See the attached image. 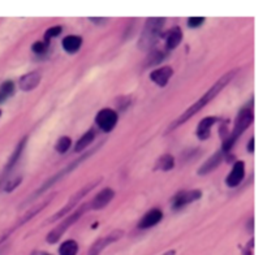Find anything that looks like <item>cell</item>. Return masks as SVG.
Instances as JSON below:
<instances>
[{
	"mask_svg": "<svg viewBox=\"0 0 267 255\" xmlns=\"http://www.w3.org/2000/svg\"><path fill=\"white\" fill-rule=\"evenodd\" d=\"M236 73H237V69H234V70H231V72L225 73L223 77H220L219 80H218L217 82H215L214 85H212V86L210 87V89L207 90V92L205 93V94H203L202 97H201L200 99L197 100V102L193 103V104L190 105L187 111L183 112V114H181L180 116H179L177 119L175 120V121L171 122L170 131H173V129L179 128L180 125H183L184 122H187L188 120L192 119V117L194 116L195 114H198L201 110L205 108V107H206V105L209 104V103L211 102L212 99H214V98H217L218 94H219V93L222 92V90L224 89L225 86H227V85H228L229 81L234 78V76L236 75Z\"/></svg>",
	"mask_w": 267,
	"mask_h": 255,
	"instance_id": "cell-1",
	"label": "cell"
},
{
	"mask_svg": "<svg viewBox=\"0 0 267 255\" xmlns=\"http://www.w3.org/2000/svg\"><path fill=\"white\" fill-rule=\"evenodd\" d=\"M253 110H252V104L251 105H245L244 108L239 112L237 115V119L235 121V126L232 129L231 133H228L227 138L223 141L222 149L220 150L223 151L224 154H228L231 151L232 147L235 146L237 139L242 136L246 129L251 126V124L253 122Z\"/></svg>",
	"mask_w": 267,
	"mask_h": 255,
	"instance_id": "cell-2",
	"label": "cell"
},
{
	"mask_svg": "<svg viewBox=\"0 0 267 255\" xmlns=\"http://www.w3.org/2000/svg\"><path fill=\"white\" fill-rule=\"evenodd\" d=\"M99 146H102V144H98L97 147H94V149H92V150L87 151V153L82 154V155H81L78 159H76L75 161H72V163L68 164L67 167H64V168H63V169H60V171H59L58 173H55V175H54L52 177L48 178V180L46 181V183L43 184V185L41 186V188H39L38 190H37L35 193H34L33 195H31L30 198H29V201H25V203H24V205H26V203H28V202H33V201L37 199V198H38L39 195H42L43 193H45V191H47L48 189L51 188V186L55 185V184L58 183V181L63 180V178H64L65 176L69 175V173H72L73 171H75V169L77 168V167L81 166V163H84V161L86 160L87 158H90V156H92L93 154H94L95 151H97V149H98V147H99Z\"/></svg>",
	"mask_w": 267,
	"mask_h": 255,
	"instance_id": "cell-3",
	"label": "cell"
},
{
	"mask_svg": "<svg viewBox=\"0 0 267 255\" xmlns=\"http://www.w3.org/2000/svg\"><path fill=\"white\" fill-rule=\"evenodd\" d=\"M164 19H159V17H154V19L146 20L145 28L142 30L141 37H139L138 47L141 50L149 51L154 47L159 38L162 37V30L164 26Z\"/></svg>",
	"mask_w": 267,
	"mask_h": 255,
	"instance_id": "cell-4",
	"label": "cell"
},
{
	"mask_svg": "<svg viewBox=\"0 0 267 255\" xmlns=\"http://www.w3.org/2000/svg\"><path fill=\"white\" fill-rule=\"evenodd\" d=\"M86 211H89V203L82 205L81 207H78L73 214L68 215V216H65L64 220H61V222L59 223V225H56V227L48 233L47 237H46V241H47L48 244H56V242L63 237V234L67 232V229H69V227H72L76 222H78L80 217L82 216Z\"/></svg>",
	"mask_w": 267,
	"mask_h": 255,
	"instance_id": "cell-5",
	"label": "cell"
},
{
	"mask_svg": "<svg viewBox=\"0 0 267 255\" xmlns=\"http://www.w3.org/2000/svg\"><path fill=\"white\" fill-rule=\"evenodd\" d=\"M100 183H102V178H98V180L92 181V183L87 184V185H85V186H82V188H80V190L76 191L75 194H73L72 197L69 198V201H68V202L65 203V205L63 206V207H61L60 210H59L58 212H56V214H54L52 216L50 217L48 223H54V222H56V220L61 219V217L67 216V215L69 214L70 211H72L73 208H75L76 206L78 205V203H80V201L82 199V198H84L85 195L89 194V193L93 190V189L97 188V186L99 185Z\"/></svg>",
	"mask_w": 267,
	"mask_h": 255,
	"instance_id": "cell-6",
	"label": "cell"
},
{
	"mask_svg": "<svg viewBox=\"0 0 267 255\" xmlns=\"http://www.w3.org/2000/svg\"><path fill=\"white\" fill-rule=\"evenodd\" d=\"M117 120H119V115L116 111H114L112 108H102L100 111H98L97 116H95V124L102 132L110 133L116 126Z\"/></svg>",
	"mask_w": 267,
	"mask_h": 255,
	"instance_id": "cell-7",
	"label": "cell"
},
{
	"mask_svg": "<svg viewBox=\"0 0 267 255\" xmlns=\"http://www.w3.org/2000/svg\"><path fill=\"white\" fill-rule=\"evenodd\" d=\"M201 197H202V191L197 190V189H194V190H183L172 198V208L173 210H180V208L198 201Z\"/></svg>",
	"mask_w": 267,
	"mask_h": 255,
	"instance_id": "cell-8",
	"label": "cell"
},
{
	"mask_svg": "<svg viewBox=\"0 0 267 255\" xmlns=\"http://www.w3.org/2000/svg\"><path fill=\"white\" fill-rule=\"evenodd\" d=\"M115 198V191L111 188H104L103 190H100L94 198H93L89 203V210H103L109 203Z\"/></svg>",
	"mask_w": 267,
	"mask_h": 255,
	"instance_id": "cell-9",
	"label": "cell"
},
{
	"mask_svg": "<svg viewBox=\"0 0 267 255\" xmlns=\"http://www.w3.org/2000/svg\"><path fill=\"white\" fill-rule=\"evenodd\" d=\"M122 234H124L122 230L116 229V230H114V232L110 233V234H107L106 237H103V239H99L97 242H94V245L92 246V249L89 250V255L99 254V252L102 251L104 247L109 246L110 244H114V242L119 241V240L122 237Z\"/></svg>",
	"mask_w": 267,
	"mask_h": 255,
	"instance_id": "cell-10",
	"label": "cell"
},
{
	"mask_svg": "<svg viewBox=\"0 0 267 255\" xmlns=\"http://www.w3.org/2000/svg\"><path fill=\"white\" fill-rule=\"evenodd\" d=\"M244 177H245L244 161L241 160L235 161L231 172H229V175L227 176V178H225V184H227V186H229V188H237V186L242 183Z\"/></svg>",
	"mask_w": 267,
	"mask_h": 255,
	"instance_id": "cell-11",
	"label": "cell"
},
{
	"mask_svg": "<svg viewBox=\"0 0 267 255\" xmlns=\"http://www.w3.org/2000/svg\"><path fill=\"white\" fill-rule=\"evenodd\" d=\"M162 219H163V211L159 210V208H153L139 219L137 227H138V229H149V228H153L159 224Z\"/></svg>",
	"mask_w": 267,
	"mask_h": 255,
	"instance_id": "cell-12",
	"label": "cell"
},
{
	"mask_svg": "<svg viewBox=\"0 0 267 255\" xmlns=\"http://www.w3.org/2000/svg\"><path fill=\"white\" fill-rule=\"evenodd\" d=\"M173 76V69L168 65H164V67L158 68V69L153 70L150 73V80L153 81L155 85H158L159 87L167 86L168 81L171 80V77Z\"/></svg>",
	"mask_w": 267,
	"mask_h": 255,
	"instance_id": "cell-13",
	"label": "cell"
},
{
	"mask_svg": "<svg viewBox=\"0 0 267 255\" xmlns=\"http://www.w3.org/2000/svg\"><path fill=\"white\" fill-rule=\"evenodd\" d=\"M41 78H42V75H41V72H37V70L26 73V75H24L23 77L20 78V89L23 90V92H31L35 87H38V85L41 83Z\"/></svg>",
	"mask_w": 267,
	"mask_h": 255,
	"instance_id": "cell-14",
	"label": "cell"
},
{
	"mask_svg": "<svg viewBox=\"0 0 267 255\" xmlns=\"http://www.w3.org/2000/svg\"><path fill=\"white\" fill-rule=\"evenodd\" d=\"M224 156H227V154L223 153L222 150L218 151V153H215V154H212V155L210 156V158L200 167V169H198V175L200 176L209 175L210 172H212L214 169H217L218 167H219V164L222 163V160Z\"/></svg>",
	"mask_w": 267,
	"mask_h": 255,
	"instance_id": "cell-15",
	"label": "cell"
},
{
	"mask_svg": "<svg viewBox=\"0 0 267 255\" xmlns=\"http://www.w3.org/2000/svg\"><path fill=\"white\" fill-rule=\"evenodd\" d=\"M218 120L219 119L215 116H207L205 117V119L201 120L200 124H198L197 126V132H195V134H197L200 141H205V139L209 138L210 134H211L212 126L217 124Z\"/></svg>",
	"mask_w": 267,
	"mask_h": 255,
	"instance_id": "cell-16",
	"label": "cell"
},
{
	"mask_svg": "<svg viewBox=\"0 0 267 255\" xmlns=\"http://www.w3.org/2000/svg\"><path fill=\"white\" fill-rule=\"evenodd\" d=\"M54 195H55V194L50 195V197H48L47 199L42 201V202L39 203V205L34 206V207H31V208H29L28 212H25V214H24L23 216H21V219L19 220V223H17V224H16V227H20V225H24V224H25V223L30 222V220L33 219L34 216H37V215H38L39 212H41V211L45 210V208L47 207V206L51 203V201H52Z\"/></svg>",
	"mask_w": 267,
	"mask_h": 255,
	"instance_id": "cell-17",
	"label": "cell"
},
{
	"mask_svg": "<svg viewBox=\"0 0 267 255\" xmlns=\"http://www.w3.org/2000/svg\"><path fill=\"white\" fill-rule=\"evenodd\" d=\"M183 41V31L179 26H175L166 34V47L167 50H175Z\"/></svg>",
	"mask_w": 267,
	"mask_h": 255,
	"instance_id": "cell-18",
	"label": "cell"
},
{
	"mask_svg": "<svg viewBox=\"0 0 267 255\" xmlns=\"http://www.w3.org/2000/svg\"><path fill=\"white\" fill-rule=\"evenodd\" d=\"M61 46L68 53H76L82 46V38L78 35H68L63 39Z\"/></svg>",
	"mask_w": 267,
	"mask_h": 255,
	"instance_id": "cell-19",
	"label": "cell"
},
{
	"mask_svg": "<svg viewBox=\"0 0 267 255\" xmlns=\"http://www.w3.org/2000/svg\"><path fill=\"white\" fill-rule=\"evenodd\" d=\"M94 138H95L94 131H93V129L87 131L86 133L84 134V136H82L80 139H78L77 143H76V146H75V151H76V153L84 151L85 149H86V147H89L90 144L93 143Z\"/></svg>",
	"mask_w": 267,
	"mask_h": 255,
	"instance_id": "cell-20",
	"label": "cell"
},
{
	"mask_svg": "<svg viewBox=\"0 0 267 255\" xmlns=\"http://www.w3.org/2000/svg\"><path fill=\"white\" fill-rule=\"evenodd\" d=\"M26 142H28V137H25V138H23V141H21L19 144H17L16 150H14V153L12 154L11 159H9L8 164H7L6 172H9V171H11V169L13 168L14 166H16L17 161H19V159H20V156H21V154H23L24 149H25Z\"/></svg>",
	"mask_w": 267,
	"mask_h": 255,
	"instance_id": "cell-21",
	"label": "cell"
},
{
	"mask_svg": "<svg viewBox=\"0 0 267 255\" xmlns=\"http://www.w3.org/2000/svg\"><path fill=\"white\" fill-rule=\"evenodd\" d=\"M173 167H175V158L170 154L162 155L155 163V169H159V171H171Z\"/></svg>",
	"mask_w": 267,
	"mask_h": 255,
	"instance_id": "cell-22",
	"label": "cell"
},
{
	"mask_svg": "<svg viewBox=\"0 0 267 255\" xmlns=\"http://www.w3.org/2000/svg\"><path fill=\"white\" fill-rule=\"evenodd\" d=\"M78 244L75 240H67L59 247V254L60 255H77Z\"/></svg>",
	"mask_w": 267,
	"mask_h": 255,
	"instance_id": "cell-23",
	"label": "cell"
},
{
	"mask_svg": "<svg viewBox=\"0 0 267 255\" xmlns=\"http://www.w3.org/2000/svg\"><path fill=\"white\" fill-rule=\"evenodd\" d=\"M167 58V52H163V51H150L148 56V60H146V67H151V65H158L161 64L164 59Z\"/></svg>",
	"mask_w": 267,
	"mask_h": 255,
	"instance_id": "cell-24",
	"label": "cell"
},
{
	"mask_svg": "<svg viewBox=\"0 0 267 255\" xmlns=\"http://www.w3.org/2000/svg\"><path fill=\"white\" fill-rule=\"evenodd\" d=\"M14 93V83L12 81H6L0 86V103L6 102L9 97H12Z\"/></svg>",
	"mask_w": 267,
	"mask_h": 255,
	"instance_id": "cell-25",
	"label": "cell"
},
{
	"mask_svg": "<svg viewBox=\"0 0 267 255\" xmlns=\"http://www.w3.org/2000/svg\"><path fill=\"white\" fill-rule=\"evenodd\" d=\"M70 144H72V141H70L69 137L63 136V137H60L58 141H56L55 150L58 151L59 154H64V153H67L68 150H69Z\"/></svg>",
	"mask_w": 267,
	"mask_h": 255,
	"instance_id": "cell-26",
	"label": "cell"
},
{
	"mask_svg": "<svg viewBox=\"0 0 267 255\" xmlns=\"http://www.w3.org/2000/svg\"><path fill=\"white\" fill-rule=\"evenodd\" d=\"M48 47H50V43L46 41H37L34 42L33 46H31V51H33L35 55H45L47 52Z\"/></svg>",
	"mask_w": 267,
	"mask_h": 255,
	"instance_id": "cell-27",
	"label": "cell"
},
{
	"mask_svg": "<svg viewBox=\"0 0 267 255\" xmlns=\"http://www.w3.org/2000/svg\"><path fill=\"white\" fill-rule=\"evenodd\" d=\"M61 30H63V28H61V26H52V28H50L47 31H46L45 41L50 43V39H52V38H55V37L60 35Z\"/></svg>",
	"mask_w": 267,
	"mask_h": 255,
	"instance_id": "cell-28",
	"label": "cell"
},
{
	"mask_svg": "<svg viewBox=\"0 0 267 255\" xmlns=\"http://www.w3.org/2000/svg\"><path fill=\"white\" fill-rule=\"evenodd\" d=\"M203 23H205L203 17H190V19H188V26L190 29L200 28L201 25H203Z\"/></svg>",
	"mask_w": 267,
	"mask_h": 255,
	"instance_id": "cell-29",
	"label": "cell"
},
{
	"mask_svg": "<svg viewBox=\"0 0 267 255\" xmlns=\"http://www.w3.org/2000/svg\"><path fill=\"white\" fill-rule=\"evenodd\" d=\"M20 183H21V177H19V178H14L13 181H11V183H9L8 185H7L6 190H7V191H12V190H13L14 188H17V186L20 185Z\"/></svg>",
	"mask_w": 267,
	"mask_h": 255,
	"instance_id": "cell-30",
	"label": "cell"
},
{
	"mask_svg": "<svg viewBox=\"0 0 267 255\" xmlns=\"http://www.w3.org/2000/svg\"><path fill=\"white\" fill-rule=\"evenodd\" d=\"M253 245H254V241L253 240H251V242H249L246 246H245V250H244V255H252V250H253Z\"/></svg>",
	"mask_w": 267,
	"mask_h": 255,
	"instance_id": "cell-31",
	"label": "cell"
},
{
	"mask_svg": "<svg viewBox=\"0 0 267 255\" xmlns=\"http://www.w3.org/2000/svg\"><path fill=\"white\" fill-rule=\"evenodd\" d=\"M246 150H248V153H251V154L254 153V138L253 137L249 139V143H248V147H246Z\"/></svg>",
	"mask_w": 267,
	"mask_h": 255,
	"instance_id": "cell-32",
	"label": "cell"
},
{
	"mask_svg": "<svg viewBox=\"0 0 267 255\" xmlns=\"http://www.w3.org/2000/svg\"><path fill=\"white\" fill-rule=\"evenodd\" d=\"M90 21H92V23H94V24H104L107 21V19H94V17H92V19H90Z\"/></svg>",
	"mask_w": 267,
	"mask_h": 255,
	"instance_id": "cell-33",
	"label": "cell"
},
{
	"mask_svg": "<svg viewBox=\"0 0 267 255\" xmlns=\"http://www.w3.org/2000/svg\"><path fill=\"white\" fill-rule=\"evenodd\" d=\"M162 255H176V251L175 250H168V251H166L164 254H162Z\"/></svg>",
	"mask_w": 267,
	"mask_h": 255,
	"instance_id": "cell-34",
	"label": "cell"
},
{
	"mask_svg": "<svg viewBox=\"0 0 267 255\" xmlns=\"http://www.w3.org/2000/svg\"><path fill=\"white\" fill-rule=\"evenodd\" d=\"M249 230H251V232L253 230V219L249 220Z\"/></svg>",
	"mask_w": 267,
	"mask_h": 255,
	"instance_id": "cell-35",
	"label": "cell"
},
{
	"mask_svg": "<svg viewBox=\"0 0 267 255\" xmlns=\"http://www.w3.org/2000/svg\"><path fill=\"white\" fill-rule=\"evenodd\" d=\"M0 116H2V111H0Z\"/></svg>",
	"mask_w": 267,
	"mask_h": 255,
	"instance_id": "cell-36",
	"label": "cell"
},
{
	"mask_svg": "<svg viewBox=\"0 0 267 255\" xmlns=\"http://www.w3.org/2000/svg\"><path fill=\"white\" fill-rule=\"evenodd\" d=\"M45 255H51V254H45Z\"/></svg>",
	"mask_w": 267,
	"mask_h": 255,
	"instance_id": "cell-37",
	"label": "cell"
}]
</instances>
